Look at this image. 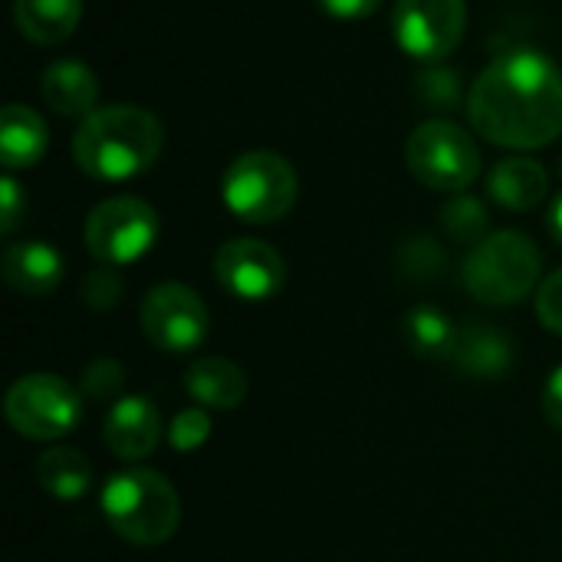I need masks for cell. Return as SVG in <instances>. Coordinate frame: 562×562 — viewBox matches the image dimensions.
<instances>
[{
  "label": "cell",
  "instance_id": "1",
  "mask_svg": "<svg viewBox=\"0 0 562 562\" xmlns=\"http://www.w3.org/2000/svg\"><path fill=\"white\" fill-rule=\"evenodd\" d=\"M468 115L494 145L543 148L562 135V72L540 49H510L477 76Z\"/></svg>",
  "mask_w": 562,
  "mask_h": 562
},
{
  "label": "cell",
  "instance_id": "2",
  "mask_svg": "<svg viewBox=\"0 0 562 562\" xmlns=\"http://www.w3.org/2000/svg\"><path fill=\"white\" fill-rule=\"evenodd\" d=\"M165 145L158 115L142 105H102L72 132V161L95 181H128L148 171Z\"/></svg>",
  "mask_w": 562,
  "mask_h": 562
},
{
  "label": "cell",
  "instance_id": "3",
  "mask_svg": "<svg viewBox=\"0 0 562 562\" xmlns=\"http://www.w3.org/2000/svg\"><path fill=\"white\" fill-rule=\"evenodd\" d=\"M102 517L105 524L135 547L168 543L181 524V501L171 481L158 471L132 468L102 487Z\"/></svg>",
  "mask_w": 562,
  "mask_h": 562
},
{
  "label": "cell",
  "instance_id": "4",
  "mask_svg": "<svg viewBox=\"0 0 562 562\" xmlns=\"http://www.w3.org/2000/svg\"><path fill=\"white\" fill-rule=\"evenodd\" d=\"M540 250L517 231L487 234L464 260V286L487 306L520 303L540 280Z\"/></svg>",
  "mask_w": 562,
  "mask_h": 562
},
{
  "label": "cell",
  "instance_id": "5",
  "mask_svg": "<svg viewBox=\"0 0 562 562\" xmlns=\"http://www.w3.org/2000/svg\"><path fill=\"white\" fill-rule=\"evenodd\" d=\"M221 194L234 217L247 224H273L286 217L296 204V168L283 155L267 148L244 151L231 161Z\"/></svg>",
  "mask_w": 562,
  "mask_h": 562
},
{
  "label": "cell",
  "instance_id": "6",
  "mask_svg": "<svg viewBox=\"0 0 562 562\" xmlns=\"http://www.w3.org/2000/svg\"><path fill=\"white\" fill-rule=\"evenodd\" d=\"M405 158L412 175L431 191L461 194L481 175V151L474 145V135L448 119H431L418 125L405 145Z\"/></svg>",
  "mask_w": 562,
  "mask_h": 562
},
{
  "label": "cell",
  "instance_id": "7",
  "mask_svg": "<svg viewBox=\"0 0 562 562\" xmlns=\"http://www.w3.org/2000/svg\"><path fill=\"white\" fill-rule=\"evenodd\" d=\"M3 412H7V422L13 425V431L30 441L66 438L82 422L79 392L66 379L46 375V372L16 379L7 392Z\"/></svg>",
  "mask_w": 562,
  "mask_h": 562
},
{
  "label": "cell",
  "instance_id": "8",
  "mask_svg": "<svg viewBox=\"0 0 562 562\" xmlns=\"http://www.w3.org/2000/svg\"><path fill=\"white\" fill-rule=\"evenodd\" d=\"M158 214L148 201L119 194L92 207L86 221V247L105 267L142 260L158 240Z\"/></svg>",
  "mask_w": 562,
  "mask_h": 562
},
{
  "label": "cell",
  "instance_id": "9",
  "mask_svg": "<svg viewBox=\"0 0 562 562\" xmlns=\"http://www.w3.org/2000/svg\"><path fill=\"white\" fill-rule=\"evenodd\" d=\"M468 30L464 0H398L392 13L395 43L418 63L448 59Z\"/></svg>",
  "mask_w": 562,
  "mask_h": 562
},
{
  "label": "cell",
  "instance_id": "10",
  "mask_svg": "<svg viewBox=\"0 0 562 562\" xmlns=\"http://www.w3.org/2000/svg\"><path fill=\"white\" fill-rule=\"evenodd\" d=\"M207 306L184 283H158L142 303V329L161 352L181 356L207 339Z\"/></svg>",
  "mask_w": 562,
  "mask_h": 562
},
{
  "label": "cell",
  "instance_id": "11",
  "mask_svg": "<svg viewBox=\"0 0 562 562\" xmlns=\"http://www.w3.org/2000/svg\"><path fill=\"white\" fill-rule=\"evenodd\" d=\"M214 277L231 296L244 303H263L283 290L286 263L277 247L254 240V237H237L217 250Z\"/></svg>",
  "mask_w": 562,
  "mask_h": 562
},
{
  "label": "cell",
  "instance_id": "12",
  "mask_svg": "<svg viewBox=\"0 0 562 562\" xmlns=\"http://www.w3.org/2000/svg\"><path fill=\"white\" fill-rule=\"evenodd\" d=\"M102 441L105 448L122 461H142L148 458L161 441V415L145 395L119 398L105 422H102Z\"/></svg>",
  "mask_w": 562,
  "mask_h": 562
},
{
  "label": "cell",
  "instance_id": "13",
  "mask_svg": "<svg viewBox=\"0 0 562 562\" xmlns=\"http://www.w3.org/2000/svg\"><path fill=\"white\" fill-rule=\"evenodd\" d=\"M451 362L471 379H504L514 366V342L491 323H468L458 329Z\"/></svg>",
  "mask_w": 562,
  "mask_h": 562
},
{
  "label": "cell",
  "instance_id": "14",
  "mask_svg": "<svg viewBox=\"0 0 562 562\" xmlns=\"http://www.w3.org/2000/svg\"><path fill=\"white\" fill-rule=\"evenodd\" d=\"M40 95H43V102L56 115H63V119H86V115H92L99 109L95 105L99 102V79L79 59H56L43 72Z\"/></svg>",
  "mask_w": 562,
  "mask_h": 562
},
{
  "label": "cell",
  "instance_id": "15",
  "mask_svg": "<svg viewBox=\"0 0 562 562\" xmlns=\"http://www.w3.org/2000/svg\"><path fill=\"white\" fill-rule=\"evenodd\" d=\"M0 273L10 290L26 293V296H43L53 293L63 280V257L56 247L43 240H23L7 247L0 260Z\"/></svg>",
  "mask_w": 562,
  "mask_h": 562
},
{
  "label": "cell",
  "instance_id": "16",
  "mask_svg": "<svg viewBox=\"0 0 562 562\" xmlns=\"http://www.w3.org/2000/svg\"><path fill=\"white\" fill-rule=\"evenodd\" d=\"M184 389L188 395L204 405V408H217V412H231L237 405H244L247 398V375L237 362L221 359V356H201L188 366L184 372Z\"/></svg>",
  "mask_w": 562,
  "mask_h": 562
},
{
  "label": "cell",
  "instance_id": "17",
  "mask_svg": "<svg viewBox=\"0 0 562 562\" xmlns=\"http://www.w3.org/2000/svg\"><path fill=\"white\" fill-rule=\"evenodd\" d=\"M49 145V128L30 105L10 102L0 112V161L7 171L33 168Z\"/></svg>",
  "mask_w": 562,
  "mask_h": 562
},
{
  "label": "cell",
  "instance_id": "18",
  "mask_svg": "<svg viewBox=\"0 0 562 562\" xmlns=\"http://www.w3.org/2000/svg\"><path fill=\"white\" fill-rule=\"evenodd\" d=\"M487 191L507 211H533L550 191V175L537 158L514 155L491 171Z\"/></svg>",
  "mask_w": 562,
  "mask_h": 562
},
{
  "label": "cell",
  "instance_id": "19",
  "mask_svg": "<svg viewBox=\"0 0 562 562\" xmlns=\"http://www.w3.org/2000/svg\"><path fill=\"white\" fill-rule=\"evenodd\" d=\"M16 30L40 46L69 40L82 20V0H13Z\"/></svg>",
  "mask_w": 562,
  "mask_h": 562
},
{
  "label": "cell",
  "instance_id": "20",
  "mask_svg": "<svg viewBox=\"0 0 562 562\" xmlns=\"http://www.w3.org/2000/svg\"><path fill=\"white\" fill-rule=\"evenodd\" d=\"M40 487L56 501H76L92 487V464L76 448H49L36 461Z\"/></svg>",
  "mask_w": 562,
  "mask_h": 562
},
{
  "label": "cell",
  "instance_id": "21",
  "mask_svg": "<svg viewBox=\"0 0 562 562\" xmlns=\"http://www.w3.org/2000/svg\"><path fill=\"white\" fill-rule=\"evenodd\" d=\"M402 333H405L408 349L425 356V359H451L454 339H458V326L438 306L408 310V316L402 323Z\"/></svg>",
  "mask_w": 562,
  "mask_h": 562
},
{
  "label": "cell",
  "instance_id": "22",
  "mask_svg": "<svg viewBox=\"0 0 562 562\" xmlns=\"http://www.w3.org/2000/svg\"><path fill=\"white\" fill-rule=\"evenodd\" d=\"M441 227L445 234L454 240V244H464V247H477L484 237H487V227H491V214L487 207L471 198V194H458L445 204L441 211Z\"/></svg>",
  "mask_w": 562,
  "mask_h": 562
},
{
  "label": "cell",
  "instance_id": "23",
  "mask_svg": "<svg viewBox=\"0 0 562 562\" xmlns=\"http://www.w3.org/2000/svg\"><path fill=\"white\" fill-rule=\"evenodd\" d=\"M82 300H86V306L95 310V313L115 310L119 300H122V277H119L112 267L92 270V273L82 280Z\"/></svg>",
  "mask_w": 562,
  "mask_h": 562
},
{
  "label": "cell",
  "instance_id": "24",
  "mask_svg": "<svg viewBox=\"0 0 562 562\" xmlns=\"http://www.w3.org/2000/svg\"><path fill=\"white\" fill-rule=\"evenodd\" d=\"M125 382V369L115 362V359H95L86 366L82 379H79V389L89 395V398H112Z\"/></svg>",
  "mask_w": 562,
  "mask_h": 562
},
{
  "label": "cell",
  "instance_id": "25",
  "mask_svg": "<svg viewBox=\"0 0 562 562\" xmlns=\"http://www.w3.org/2000/svg\"><path fill=\"white\" fill-rule=\"evenodd\" d=\"M207 435H211V418H207L204 408H184V412H178V418H175V425L168 431V438H171V445L178 451L201 448L207 441Z\"/></svg>",
  "mask_w": 562,
  "mask_h": 562
},
{
  "label": "cell",
  "instance_id": "26",
  "mask_svg": "<svg viewBox=\"0 0 562 562\" xmlns=\"http://www.w3.org/2000/svg\"><path fill=\"white\" fill-rule=\"evenodd\" d=\"M418 92L425 99V105L431 109H451L461 99V86H458V72L454 69H431L418 79Z\"/></svg>",
  "mask_w": 562,
  "mask_h": 562
},
{
  "label": "cell",
  "instance_id": "27",
  "mask_svg": "<svg viewBox=\"0 0 562 562\" xmlns=\"http://www.w3.org/2000/svg\"><path fill=\"white\" fill-rule=\"evenodd\" d=\"M537 316H540V323H543L550 333H560L562 336V267L540 283V293H537Z\"/></svg>",
  "mask_w": 562,
  "mask_h": 562
},
{
  "label": "cell",
  "instance_id": "28",
  "mask_svg": "<svg viewBox=\"0 0 562 562\" xmlns=\"http://www.w3.org/2000/svg\"><path fill=\"white\" fill-rule=\"evenodd\" d=\"M23 207H26V194L23 188L16 184L13 175H3L0 178V231L3 234H13L20 217H23Z\"/></svg>",
  "mask_w": 562,
  "mask_h": 562
},
{
  "label": "cell",
  "instance_id": "29",
  "mask_svg": "<svg viewBox=\"0 0 562 562\" xmlns=\"http://www.w3.org/2000/svg\"><path fill=\"white\" fill-rule=\"evenodd\" d=\"M316 3H319V10H323L326 16L342 20V23L366 20V16H372V13L382 7V0H316Z\"/></svg>",
  "mask_w": 562,
  "mask_h": 562
},
{
  "label": "cell",
  "instance_id": "30",
  "mask_svg": "<svg viewBox=\"0 0 562 562\" xmlns=\"http://www.w3.org/2000/svg\"><path fill=\"white\" fill-rule=\"evenodd\" d=\"M543 415H547V422L557 431H562V366L553 369L550 379H547V389H543Z\"/></svg>",
  "mask_w": 562,
  "mask_h": 562
},
{
  "label": "cell",
  "instance_id": "31",
  "mask_svg": "<svg viewBox=\"0 0 562 562\" xmlns=\"http://www.w3.org/2000/svg\"><path fill=\"white\" fill-rule=\"evenodd\" d=\"M550 234L557 237V244L562 247V194L553 201V207H550Z\"/></svg>",
  "mask_w": 562,
  "mask_h": 562
}]
</instances>
